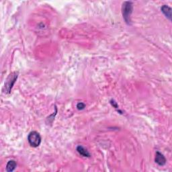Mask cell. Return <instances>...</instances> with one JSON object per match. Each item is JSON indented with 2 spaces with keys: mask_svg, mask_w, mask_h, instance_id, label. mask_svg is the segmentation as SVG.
Wrapping results in <instances>:
<instances>
[{
  "mask_svg": "<svg viewBox=\"0 0 172 172\" xmlns=\"http://www.w3.org/2000/svg\"><path fill=\"white\" fill-rule=\"evenodd\" d=\"M155 161L156 164H157L160 166H163V165H165L166 164V159H165V156L161 153L160 152L157 151L155 158Z\"/></svg>",
  "mask_w": 172,
  "mask_h": 172,
  "instance_id": "277c9868",
  "label": "cell"
},
{
  "mask_svg": "<svg viewBox=\"0 0 172 172\" xmlns=\"http://www.w3.org/2000/svg\"><path fill=\"white\" fill-rule=\"evenodd\" d=\"M28 141L32 147H38L41 143V137L36 131H32L28 136Z\"/></svg>",
  "mask_w": 172,
  "mask_h": 172,
  "instance_id": "7a4b0ae2",
  "label": "cell"
},
{
  "mask_svg": "<svg viewBox=\"0 0 172 172\" xmlns=\"http://www.w3.org/2000/svg\"><path fill=\"white\" fill-rule=\"evenodd\" d=\"M18 77V73L16 72L12 73L9 75L5 82V86H4L6 93L8 94L10 93L15 82H16V81L17 80Z\"/></svg>",
  "mask_w": 172,
  "mask_h": 172,
  "instance_id": "3957f363",
  "label": "cell"
},
{
  "mask_svg": "<svg viewBox=\"0 0 172 172\" xmlns=\"http://www.w3.org/2000/svg\"><path fill=\"white\" fill-rule=\"evenodd\" d=\"M17 167V163L14 160H10L8 162L6 165V170L8 172H12L15 170Z\"/></svg>",
  "mask_w": 172,
  "mask_h": 172,
  "instance_id": "52a82bcc",
  "label": "cell"
},
{
  "mask_svg": "<svg viewBox=\"0 0 172 172\" xmlns=\"http://www.w3.org/2000/svg\"><path fill=\"white\" fill-rule=\"evenodd\" d=\"M133 3L131 2H125L122 5V15L126 22L131 24V16L133 12Z\"/></svg>",
  "mask_w": 172,
  "mask_h": 172,
  "instance_id": "6da1fadb",
  "label": "cell"
},
{
  "mask_svg": "<svg viewBox=\"0 0 172 172\" xmlns=\"http://www.w3.org/2000/svg\"><path fill=\"white\" fill-rule=\"evenodd\" d=\"M77 150H78V152L79 153V154L82 155L83 157H90L91 156L90 153L88 152V150L81 145H79L77 147Z\"/></svg>",
  "mask_w": 172,
  "mask_h": 172,
  "instance_id": "8992f818",
  "label": "cell"
},
{
  "mask_svg": "<svg viewBox=\"0 0 172 172\" xmlns=\"http://www.w3.org/2000/svg\"><path fill=\"white\" fill-rule=\"evenodd\" d=\"M161 10L165 17L167 18L170 20H171V8L166 5H164L161 7Z\"/></svg>",
  "mask_w": 172,
  "mask_h": 172,
  "instance_id": "5b68a950",
  "label": "cell"
},
{
  "mask_svg": "<svg viewBox=\"0 0 172 172\" xmlns=\"http://www.w3.org/2000/svg\"><path fill=\"white\" fill-rule=\"evenodd\" d=\"M85 104L82 103V102L79 103V104H78V105H77V108H78L79 110H84L85 108Z\"/></svg>",
  "mask_w": 172,
  "mask_h": 172,
  "instance_id": "ba28073f",
  "label": "cell"
}]
</instances>
